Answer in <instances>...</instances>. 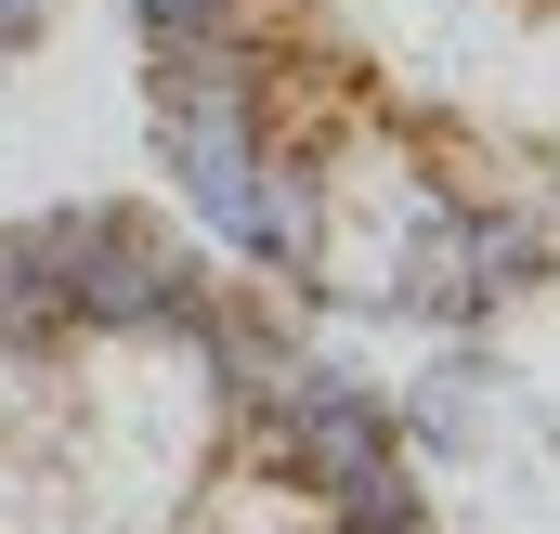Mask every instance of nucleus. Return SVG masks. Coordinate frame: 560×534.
Masks as SVG:
<instances>
[{
    "mask_svg": "<svg viewBox=\"0 0 560 534\" xmlns=\"http://www.w3.org/2000/svg\"><path fill=\"white\" fill-rule=\"evenodd\" d=\"M209 300H222V274H209V248H196L183 222L92 196V248H79V287H66V339H79V352L209 326Z\"/></svg>",
    "mask_w": 560,
    "mask_h": 534,
    "instance_id": "nucleus-1",
    "label": "nucleus"
},
{
    "mask_svg": "<svg viewBox=\"0 0 560 534\" xmlns=\"http://www.w3.org/2000/svg\"><path fill=\"white\" fill-rule=\"evenodd\" d=\"M79 248H92V209H39V222H0V339H66V287H79Z\"/></svg>",
    "mask_w": 560,
    "mask_h": 534,
    "instance_id": "nucleus-2",
    "label": "nucleus"
},
{
    "mask_svg": "<svg viewBox=\"0 0 560 534\" xmlns=\"http://www.w3.org/2000/svg\"><path fill=\"white\" fill-rule=\"evenodd\" d=\"M495 352H430L418 392H392V417H405V456H482V417H495Z\"/></svg>",
    "mask_w": 560,
    "mask_h": 534,
    "instance_id": "nucleus-3",
    "label": "nucleus"
},
{
    "mask_svg": "<svg viewBox=\"0 0 560 534\" xmlns=\"http://www.w3.org/2000/svg\"><path fill=\"white\" fill-rule=\"evenodd\" d=\"M196 534H339L326 496H300L287 469H209L196 483Z\"/></svg>",
    "mask_w": 560,
    "mask_h": 534,
    "instance_id": "nucleus-4",
    "label": "nucleus"
},
{
    "mask_svg": "<svg viewBox=\"0 0 560 534\" xmlns=\"http://www.w3.org/2000/svg\"><path fill=\"white\" fill-rule=\"evenodd\" d=\"M52 13H66V0H0V39L26 53V39H52Z\"/></svg>",
    "mask_w": 560,
    "mask_h": 534,
    "instance_id": "nucleus-5",
    "label": "nucleus"
},
{
    "mask_svg": "<svg viewBox=\"0 0 560 534\" xmlns=\"http://www.w3.org/2000/svg\"><path fill=\"white\" fill-rule=\"evenodd\" d=\"M535 196H548V209H560V131H548V156H535Z\"/></svg>",
    "mask_w": 560,
    "mask_h": 534,
    "instance_id": "nucleus-6",
    "label": "nucleus"
}]
</instances>
